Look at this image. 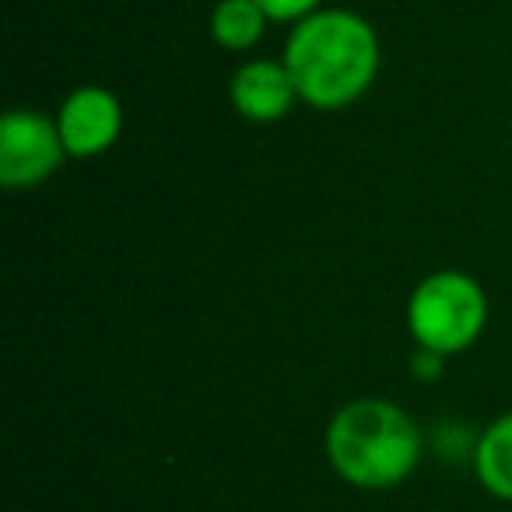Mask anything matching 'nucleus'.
I'll return each mask as SVG.
<instances>
[{
  "label": "nucleus",
  "instance_id": "obj_1",
  "mask_svg": "<svg viewBox=\"0 0 512 512\" xmlns=\"http://www.w3.org/2000/svg\"><path fill=\"white\" fill-rule=\"evenodd\" d=\"M281 60L299 88V102L330 113L355 106L376 85L383 46L362 15L320 8L295 25Z\"/></svg>",
  "mask_w": 512,
  "mask_h": 512
},
{
  "label": "nucleus",
  "instance_id": "obj_2",
  "mask_svg": "<svg viewBox=\"0 0 512 512\" xmlns=\"http://www.w3.org/2000/svg\"><path fill=\"white\" fill-rule=\"evenodd\" d=\"M323 449L334 474L351 488L386 491L418 470L421 428L404 407L383 397H362L330 418Z\"/></svg>",
  "mask_w": 512,
  "mask_h": 512
},
{
  "label": "nucleus",
  "instance_id": "obj_3",
  "mask_svg": "<svg viewBox=\"0 0 512 512\" xmlns=\"http://www.w3.org/2000/svg\"><path fill=\"white\" fill-rule=\"evenodd\" d=\"M488 323V295L470 274L435 271L411 292L407 330L414 344L435 355H460L474 348Z\"/></svg>",
  "mask_w": 512,
  "mask_h": 512
},
{
  "label": "nucleus",
  "instance_id": "obj_4",
  "mask_svg": "<svg viewBox=\"0 0 512 512\" xmlns=\"http://www.w3.org/2000/svg\"><path fill=\"white\" fill-rule=\"evenodd\" d=\"M67 158L57 120L39 109H8L0 120V183L8 190L39 186Z\"/></svg>",
  "mask_w": 512,
  "mask_h": 512
},
{
  "label": "nucleus",
  "instance_id": "obj_5",
  "mask_svg": "<svg viewBox=\"0 0 512 512\" xmlns=\"http://www.w3.org/2000/svg\"><path fill=\"white\" fill-rule=\"evenodd\" d=\"M67 158H99L120 141L123 106L109 88L85 85L74 88L57 113Z\"/></svg>",
  "mask_w": 512,
  "mask_h": 512
},
{
  "label": "nucleus",
  "instance_id": "obj_6",
  "mask_svg": "<svg viewBox=\"0 0 512 512\" xmlns=\"http://www.w3.org/2000/svg\"><path fill=\"white\" fill-rule=\"evenodd\" d=\"M228 99L232 109L249 123H278L292 113L299 102V88H295L292 74H288L285 60H246L228 81Z\"/></svg>",
  "mask_w": 512,
  "mask_h": 512
},
{
  "label": "nucleus",
  "instance_id": "obj_7",
  "mask_svg": "<svg viewBox=\"0 0 512 512\" xmlns=\"http://www.w3.org/2000/svg\"><path fill=\"white\" fill-rule=\"evenodd\" d=\"M474 470L484 491L502 502H512V411L495 418L481 432L474 449Z\"/></svg>",
  "mask_w": 512,
  "mask_h": 512
},
{
  "label": "nucleus",
  "instance_id": "obj_8",
  "mask_svg": "<svg viewBox=\"0 0 512 512\" xmlns=\"http://www.w3.org/2000/svg\"><path fill=\"white\" fill-rule=\"evenodd\" d=\"M267 11L256 0H218L211 11V39L228 53L253 50L267 29Z\"/></svg>",
  "mask_w": 512,
  "mask_h": 512
},
{
  "label": "nucleus",
  "instance_id": "obj_9",
  "mask_svg": "<svg viewBox=\"0 0 512 512\" xmlns=\"http://www.w3.org/2000/svg\"><path fill=\"white\" fill-rule=\"evenodd\" d=\"M256 4L267 11V18H271V22L299 25L302 18H309V15H316V11H320L323 0H256Z\"/></svg>",
  "mask_w": 512,
  "mask_h": 512
}]
</instances>
